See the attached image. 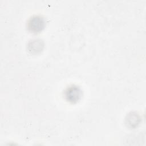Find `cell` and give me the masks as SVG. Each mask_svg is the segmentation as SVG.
I'll list each match as a JSON object with an SVG mask.
<instances>
[{"label": "cell", "mask_w": 146, "mask_h": 146, "mask_svg": "<svg viewBox=\"0 0 146 146\" xmlns=\"http://www.w3.org/2000/svg\"><path fill=\"white\" fill-rule=\"evenodd\" d=\"M44 20L40 16H34L31 17L27 23L29 30L33 33H39L44 29Z\"/></svg>", "instance_id": "obj_1"}, {"label": "cell", "mask_w": 146, "mask_h": 146, "mask_svg": "<svg viewBox=\"0 0 146 146\" xmlns=\"http://www.w3.org/2000/svg\"><path fill=\"white\" fill-rule=\"evenodd\" d=\"M64 95L67 100L71 103H75L81 98L82 91L78 86H71L67 88Z\"/></svg>", "instance_id": "obj_2"}, {"label": "cell", "mask_w": 146, "mask_h": 146, "mask_svg": "<svg viewBox=\"0 0 146 146\" xmlns=\"http://www.w3.org/2000/svg\"><path fill=\"white\" fill-rule=\"evenodd\" d=\"M43 44H42V42L40 40L35 39L33 40L30 44L29 45V50L32 52H37L38 51H40L42 49V47Z\"/></svg>", "instance_id": "obj_3"}]
</instances>
